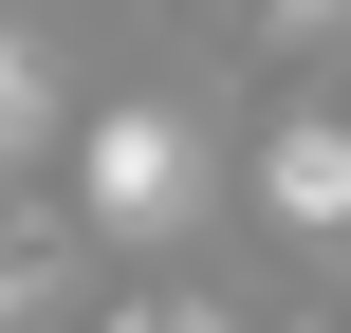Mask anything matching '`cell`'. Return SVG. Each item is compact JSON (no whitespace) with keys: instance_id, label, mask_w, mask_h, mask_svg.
<instances>
[{"instance_id":"obj_1","label":"cell","mask_w":351,"mask_h":333,"mask_svg":"<svg viewBox=\"0 0 351 333\" xmlns=\"http://www.w3.org/2000/svg\"><path fill=\"white\" fill-rule=\"evenodd\" d=\"M74 204H93L111 241H167V222L204 204V148H185V111H93V167H74Z\"/></svg>"},{"instance_id":"obj_2","label":"cell","mask_w":351,"mask_h":333,"mask_svg":"<svg viewBox=\"0 0 351 333\" xmlns=\"http://www.w3.org/2000/svg\"><path fill=\"white\" fill-rule=\"evenodd\" d=\"M259 204H278L296 241H351V111H278V148H259Z\"/></svg>"},{"instance_id":"obj_3","label":"cell","mask_w":351,"mask_h":333,"mask_svg":"<svg viewBox=\"0 0 351 333\" xmlns=\"http://www.w3.org/2000/svg\"><path fill=\"white\" fill-rule=\"evenodd\" d=\"M56 260H74V241H56V204H19V185H0V315H37V297H56Z\"/></svg>"},{"instance_id":"obj_4","label":"cell","mask_w":351,"mask_h":333,"mask_svg":"<svg viewBox=\"0 0 351 333\" xmlns=\"http://www.w3.org/2000/svg\"><path fill=\"white\" fill-rule=\"evenodd\" d=\"M37 111H56V74H37V56L0 37V148H37Z\"/></svg>"},{"instance_id":"obj_5","label":"cell","mask_w":351,"mask_h":333,"mask_svg":"<svg viewBox=\"0 0 351 333\" xmlns=\"http://www.w3.org/2000/svg\"><path fill=\"white\" fill-rule=\"evenodd\" d=\"M315 19H351V0H222V37H259V56H278V37H315Z\"/></svg>"}]
</instances>
